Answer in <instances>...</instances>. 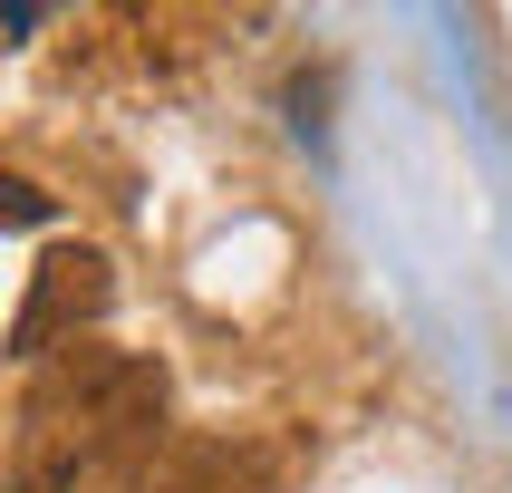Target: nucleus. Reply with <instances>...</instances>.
Instances as JSON below:
<instances>
[{"mask_svg":"<svg viewBox=\"0 0 512 493\" xmlns=\"http://www.w3.org/2000/svg\"><path fill=\"white\" fill-rule=\"evenodd\" d=\"M107 290L116 281H107V261H97V252H49L39 271H29V300H20V319H10V348L49 368V348L78 339L87 319L107 310Z\"/></svg>","mask_w":512,"mask_h":493,"instance_id":"2","label":"nucleus"},{"mask_svg":"<svg viewBox=\"0 0 512 493\" xmlns=\"http://www.w3.org/2000/svg\"><path fill=\"white\" fill-rule=\"evenodd\" d=\"M165 435V368L116 348H58L20 397L10 493H145Z\"/></svg>","mask_w":512,"mask_h":493,"instance_id":"1","label":"nucleus"},{"mask_svg":"<svg viewBox=\"0 0 512 493\" xmlns=\"http://www.w3.org/2000/svg\"><path fill=\"white\" fill-rule=\"evenodd\" d=\"M145 493H271V474H261L252 445H194V455H174Z\"/></svg>","mask_w":512,"mask_h":493,"instance_id":"3","label":"nucleus"},{"mask_svg":"<svg viewBox=\"0 0 512 493\" xmlns=\"http://www.w3.org/2000/svg\"><path fill=\"white\" fill-rule=\"evenodd\" d=\"M0 194H10V223H39V184H29V174H10Z\"/></svg>","mask_w":512,"mask_h":493,"instance_id":"4","label":"nucleus"}]
</instances>
